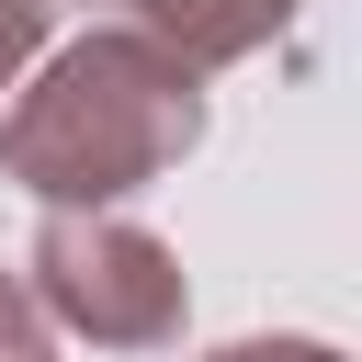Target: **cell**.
I'll return each instance as SVG.
<instances>
[{"label": "cell", "mask_w": 362, "mask_h": 362, "mask_svg": "<svg viewBox=\"0 0 362 362\" xmlns=\"http://www.w3.org/2000/svg\"><path fill=\"white\" fill-rule=\"evenodd\" d=\"M192 147H204V79L124 23L45 45L0 102V181L34 192L45 215H124V192L170 181Z\"/></svg>", "instance_id": "6da1fadb"}, {"label": "cell", "mask_w": 362, "mask_h": 362, "mask_svg": "<svg viewBox=\"0 0 362 362\" xmlns=\"http://www.w3.org/2000/svg\"><path fill=\"white\" fill-rule=\"evenodd\" d=\"M11 283L45 317V339H90V351H170L192 317L181 249L136 215H45Z\"/></svg>", "instance_id": "7a4b0ae2"}, {"label": "cell", "mask_w": 362, "mask_h": 362, "mask_svg": "<svg viewBox=\"0 0 362 362\" xmlns=\"http://www.w3.org/2000/svg\"><path fill=\"white\" fill-rule=\"evenodd\" d=\"M113 11H124V34L170 45V57L204 79V68H238V57H260L272 34H294L305 0H113Z\"/></svg>", "instance_id": "3957f363"}, {"label": "cell", "mask_w": 362, "mask_h": 362, "mask_svg": "<svg viewBox=\"0 0 362 362\" xmlns=\"http://www.w3.org/2000/svg\"><path fill=\"white\" fill-rule=\"evenodd\" d=\"M57 45V0H0V102L23 90V68Z\"/></svg>", "instance_id": "277c9868"}, {"label": "cell", "mask_w": 362, "mask_h": 362, "mask_svg": "<svg viewBox=\"0 0 362 362\" xmlns=\"http://www.w3.org/2000/svg\"><path fill=\"white\" fill-rule=\"evenodd\" d=\"M0 362H57V339H45V317L23 305V283L0 272Z\"/></svg>", "instance_id": "5b68a950"}, {"label": "cell", "mask_w": 362, "mask_h": 362, "mask_svg": "<svg viewBox=\"0 0 362 362\" xmlns=\"http://www.w3.org/2000/svg\"><path fill=\"white\" fill-rule=\"evenodd\" d=\"M204 362H339V339H294V328H272V339H226V351H204Z\"/></svg>", "instance_id": "8992f818"}]
</instances>
